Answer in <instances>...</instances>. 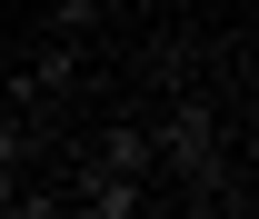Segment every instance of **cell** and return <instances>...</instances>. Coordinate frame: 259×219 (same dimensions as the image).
Segmentation results:
<instances>
[{"instance_id": "5", "label": "cell", "mask_w": 259, "mask_h": 219, "mask_svg": "<svg viewBox=\"0 0 259 219\" xmlns=\"http://www.w3.org/2000/svg\"><path fill=\"white\" fill-rule=\"evenodd\" d=\"M0 40H10V30H0Z\"/></svg>"}, {"instance_id": "3", "label": "cell", "mask_w": 259, "mask_h": 219, "mask_svg": "<svg viewBox=\"0 0 259 219\" xmlns=\"http://www.w3.org/2000/svg\"><path fill=\"white\" fill-rule=\"evenodd\" d=\"M20 159H30V120H20V110H0V209L20 199Z\"/></svg>"}, {"instance_id": "4", "label": "cell", "mask_w": 259, "mask_h": 219, "mask_svg": "<svg viewBox=\"0 0 259 219\" xmlns=\"http://www.w3.org/2000/svg\"><path fill=\"white\" fill-rule=\"evenodd\" d=\"M100 10H110V0H50V40H80V50H90Z\"/></svg>"}, {"instance_id": "2", "label": "cell", "mask_w": 259, "mask_h": 219, "mask_svg": "<svg viewBox=\"0 0 259 219\" xmlns=\"http://www.w3.org/2000/svg\"><path fill=\"white\" fill-rule=\"evenodd\" d=\"M80 159L120 169V180H150V120H110V129L90 140V150H80ZM150 189H160V180H150Z\"/></svg>"}, {"instance_id": "1", "label": "cell", "mask_w": 259, "mask_h": 219, "mask_svg": "<svg viewBox=\"0 0 259 219\" xmlns=\"http://www.w3.org/2000/svg\"><path fill=\"white\" fill-rule=\"evenodd\" d=\"M70 209H90V219H140V209H150V180H120V169H100V159L70 150Z\"/></svg>"}]
</instances>
